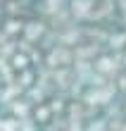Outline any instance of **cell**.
Returning a JSON list of instances; mask_svg holds the SVG:
<instances>
[]
</instances>
